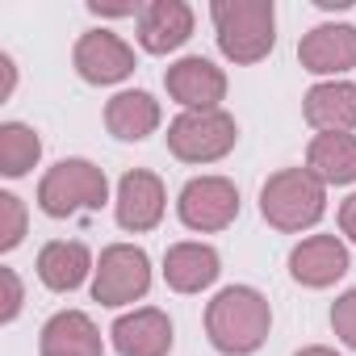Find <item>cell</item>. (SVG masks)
<instances>
[{
  "mask_svg": "<svg viewBox=\"0 0 356 356\" xmlns=\"http://www.w3.org/2000/svg\"><path fill=\"white\" fill-rule=\"evenodd\" d=\"M210 17L218 30V51L231 63H260L277 47L273 0H214Z\"/></svg>",
  "mask_w": 356,
  "mask_h": 356,
  "instance_id": "2",
  "label": "cell"
},
{
  "mask_svg": "<svg viewBox=\"0 0 356 356\" xmlns=\"http://www.w3.org/2000/svg\"><path fill=\"white\" fill-rule=\"evenodd\" d=\"M348 248L335 235H310L289 252V277L306 289H327L348 273Z\"/></svg>",
  "mask_w": 356,
  "mask_h": 356,
  "instance_id": "11",
  "label": "cell"
},
{
  "mask_svg": "<svg viewBox=\"0 0 356 356\" xmlns=\"http://www.w3.org/2000/svg\"><path fill=\"white\" fill-rule=\"evenodd\" d=\"M163 202H168V197H163V181H159L155 172H147V168L126 172L122 181H118V202H113L118 227H122V231H134V235L159 227Z\"/></svg>",
  "mask_w": 356,
  "mask_h": 356,
  "instance_id": "10",
  "label": "cell"
},
{
  "mask_svg": "<svg viewBox=\"0 0 356 356\" xmlns=\"http://www.w3.org/2000/svg\"><path fill=\"white\" fill-rule=\"evenodd\" d=\"M42 356H105L101 331L84 310H59L55 318H47L42 339H38Z\"/></svg>",
  "mask_w": 356,
  "mask_h": 356,
  "instance_id": "16",
  "label": "cell"
},
{
  "mask_svg": "<svg viewBox=\"0 0 356 356\" xmlns=\"http://www.w3.org/2000/svg\"><path fill=\"white\" fill-rule=\"evenodd\" d=\"M26 235V206L13 193H0V252H13Z\"/></svg>",
  "mask_w": 356,
  "mask_h": 356,
  "instance_id": "22",
  "label": "cell"
},
{
  "mask_svg": "<svg viewBox=\"0 0 356 356\" xmlns=\"http://www.w3.org/2000/svg\"><path fill=\"white\" fill-rule=\"evenodd\" d=\"M109 335H113L118 356H168L172 352V323L155 306H143V310L122 314L109 327Z\"/></svg>",
  "mask_w": 356,
  "mask_h": 356,
  "instance_id": "14",
  "label": "cell"
},
{
  "mask_svg": "<svg viewBox=\"0 0 356 356\" xmlns=\"http://www.w3.org/2000/svg\"><path fill=\"white\" fill-rule=\"evenodd\" d=\"M88 9H92V13H101V17H138V13H143L138 5H101V0H92Z\"/></svg>",
  "mask_w": 356,
  "mask_h": 356,
  "instance_id": "26",
  "label": "cell"
},
{
  "mask_svg": "<svg viewBox=\"0 0 356 356\" xmlns=\"http://www.w3.org/2000/svg\"><path fill=\"white\" fill-rule=\"evenodd\" d=\"M0 285H5V306H0V323H13L22 314V281L13 268H0Z\"/></svg>",
  "mask_w": 356,
  "mask_h": 356,
  "instance_id": "24",
  "label": "cell"
},
{
  "mask_svg": "<svg viewBox=\"0 0 356 356\" xmlns=\"http://www.w3.org/2000/svg\"><path fill=\"white\" fill-rule=\"evenodd\" d=\"M273 327L268 298L252 285H227L206 306V335L222 356H252Z\"/></svg>",
  "mask_w": 356,
  "mask_h": 356,
  "instance_id": "1",
  "label": "cell"
},
{
  "mask_svg": "<svg viewBox=\"0 0 356 356\" xmlns=\"http://www.w3.org/2000/svg\"><path fill=\"white\" fill-rule=\"evenodd\" d=\"M109 197V181L92 159H59L38 185V206L51 218H72L80 210H101Z\"/></svg>",
  "mask_w": 356,
  "mask_h": 356,
  "instance_id": "4",
  "label": "cell"
},
{
  "mask_svg": "<svg viewBox=\"0 0 356 356\" xmlns=\"http://www.w3.org/2000/svg\"><path fill=\"white\" fill-rule=\"evenodd\" d=\"M176 214L189 231H227L239 218V189L227 181V176H193V181L181 189V202H176Z\"/></svg>",
  "mask_w": 356,
  "mask_h": 356,
  "instance_id": "7",
  "label": "cell"
},
{
  "mask_svg": "<svg viewBox=\"0 0 356 356\" xmlns=\"http://www.w3.org/2000/svg\"><path fill=\"white\" fill-rule=\"evenodd\" d=\"M42 155V138L38 130H30L26 122H5L0 126V172L5 176H26Z\"/></svg>",
  "mask_w": 356,
  "mask_h": 356,
  "instance_id": "21",
  "label": "cell"
},
{
  "mask_svg": "<svg viewBox=\"0 0 356 356\" xmlns=\"http://www.w3.org/2000/svg\"><path fill=\"white\" fill-rule=\"evenodd\" d=\"M218 252L210 243H172L163 256V281L176 293H202L206 285L218 281Z\"/></svg>",
  "mask_w": 356,
  "mask_h": 356,
  "instance_id": "17",
  "label": "cell"
},
{
  "mask_svg": "<svg viewBox=\"0 0 356 356\" xmlns=\"http://www.w3.org/2000/svg\"><path fill=\"white\" fill-rule=\"evenodd\" d=\"M239 138V126L227 109H185L168 126V151L185 163H214Z\"/></svg>",
  "mask_w": 356,
  "mask_h": 356,
  "instance_id": "5",
  "label": "cell"
},
{
  "mask_svg": "<svg viewBox=\"0 0 356 356\" xmlns=\"http://www.w3.org/2000/svg\"><path fill=\"white\" fill-rule=\"evenodd\" d=\"M105 126L122 143H143L147 134L159 130V101L143 88H126L105 105Z\"/></svg>",
  "mask_w": 356,
  "mask_h": 356,
  "instance_id": "19",
  "label": "cell"
},
{
  "mask_svg": "<svg viewBox=\"0 0 356 356\" xmlns=\"http://www.w3.org/2000/svg\"><path fill=\"white\" fill-rule=\"evenodd\" d=\"M293 356H339V352H331V348L314 343V348H302V352H293Z\"/></svg>",
  "mask_w": 356,
  "mask_h": 356,
  "instance_id": "28",
  "label": "cell"
},
{
  "mask_svg": "<svg viewBox=\"0 0 356 356\" xmlns=\"http://www.w3.org/2000/svg\"><path fill=\"white\" fill-rule=\"evenodd\" d=\"M331 327H335V335L356 352V289H348V293L335 298V306H331Z\"/></svg>",
  "mask_w": 356,
  "mask_h": 356,
  "instance_id": "23",
  "label": "cell"
},
{
  "mask_svg": "<svg viewBox=\"0 0 356 356\" xmlns=\"http://www.w3.org/2000/svg\"><path fill=\"white\" fill-rule=\"evenodd\" d=\"M0 67H5V84H0V97H9V92H13V80H17V67H13L9 55H0Z\"/></svg>",
  "mask_w": 356,
  "mask_h": 356,
  "instance_id": "27",
  "label": "cell"
},
{
  "mask_svg": "<svg viewBox=\"0 0 356 356\" xmlns=\"http://www.w3.org/2000/svg\"><path fill=\"white\" fill-rule=\"evenodd\" d=\"M298 59L314 76H339V72L356 67V26H335V22L314 26L298 42Z\"/></svg>",
  "mask_w": 356,
  "mask_h": 356,
  "instance_id": "13",
  "label": "cell"
},
{
  "mask_svg": "<svg viewBox=\"0 0 356 356\" xmlns=\"http://www.w3.org/2000/svg\"><path fill=\"white\" fill-rule=\"evenodd\" d=\"M260 214L277 231H306L327 214V185L306 168H281L260 189Z\"/></svg>",
  "mask_w": 356,
  "mask_h": 356,
  "instance_id": "3",
  "label": "cell"
},
{
  "mask_svg": "<svg viewBox=\"0 0 356 356\" xmlns=\"http://www.w3.org/2000/svg\"><path fill=\"white\" fill-rule=\"evenodd\" d=\"M339 231L356 243V193H352V197H343V206H339Z\"/></svg>",
  "mask_w": 356,
  "mask_h": 356,
  "instance_id": "25",
  "label": "cell"
},
{
  "mask_svg": "<svg viewBox=\"0 0 356 356\" xmlns=\"http://www.w3.org/2000/svg\"><path fill=\"white\" fill-rule=\"evenodd\" d=\"M72 63H76L80 80H88V84H118L134 72V51L109 30H88V34H80Z\"/></svg>",
  "mask_w": 356,
  "mask_h": 356,
  "instance_id": "9",
  "label": "cell"
},
{
  "mask_svg": "<svg viewBox=\"0 0 356 356\" xmlns=\"http://www.w3.org/2000/svg\"><path fill=\"white\" fill-rule=\"evenodd\" d=\"M163 88H168V97L176 105H185V109H218V101L227 97V76L210 59L185 55V59H176L163 72Z\"/></svg>",
  "mask_w": 356,
  "mask_h": 356,
  "instance_id": "8",
  "label": "cell"
},
{
  "mask_svg": "<svg viewBox=\"0 0 356 356\" xmlns=\"http://www.w3.org/2000/svg\"><path fill=\"white\" fill-rule=\"evenodd\" d=\"M193 38V9L185 0H151L138 13V42L151 55L181 51Z\"/></svg>",
  "mask_w": 356,
  "mask_h": 356,
  "instance_id": "12",
  "label": "cell"
},
{
  "mask_svg": "<svg viewBox=\"0 0 356 356\" xmlns=\"http://www.w3.org/2000/svg\"><path fill=\"white\" fill-rule=\"evenodd\" d=\"M151 289V260L134 243H113L101 252L92 273V298L101 306H130Z\"/></svg>",
  "mask_w": 356,
  "mask_h": 356,
  "instance_id": "6",
  "label": "cell"
},
{
  "mask_svg": "<svg viewBox=\"0 0 356 356\" xmlns=\"http://www.w3.org/2000/svg\"><path fill=\"white\" fill-rule=\"evenodd\" d=\"M306 172L323 185H352L356 181V134H314L306 147Z\"/></svg>",
  "mask_w": 356,
  "mask_h": 356,
  "instance_id": "20",
  "label": "cell"
},
{
  "mask_svg": "<svg viewBox=\"0 0 356 356\" xmlns=\"http://www.w3.org/2000/svg\"><path fill=\"white\" fill-rule=\"evenodd\" d=\"M302 113H306V122L318 134H348V130H356V84H348V80L314 84L306 92V101H302Z\"/></svg>",
  "mask_w": 356,
  "mask_h": 356,
  "instance_id": "15",
  "label": "cell"
},
{
  "mask_svg": "<svg viewBox=\"0 0 356 356\" xmlns=\"http://www.w3.org/2000/svg\"><path fill=\"white\" fill-rule=\"evenodd\" d=\"M97 273L92 268V252L76 239H55L38 252V281L55 293H72L84 285V277Z\"/></svg>",
  "mask_w": 356,
  "mask_h": 356,
  "instance_id": "18",
  "label": "cell"
}]
</instances>
